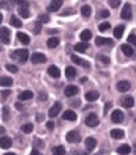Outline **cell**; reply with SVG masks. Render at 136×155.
Wrapping results in <instances>:
<instances>
[{
	"instance_id": "cell-12",
	"label": "cell",
	"mask_w": 136,
	"mask_h": 155,
	"mask_svg": "<svg viewBox=\"0 0 136 155\" xmlns=\"http://www.w3.org/2000/svg\"><path fill=\"white\" fill-rule=\"evenodd\" d=\"M78 91H79V88L76 87V86H67L65 87V90H64V94L67 97H74V95H76L78 94Z\"/></svg>"
},
{
	"instance_id": "cell-43",
	"label": "cell",
	"mask_w": 136,
	"mask_h": 155,
	"mask_svg": "<svg viewBox=\"0 0 136 155\" xmlns=\"http://www.w3.org/2000/svg\"><path fill=\"white\" fill-rule=\"evenodd\" d=\"M10 94H11L10 90H3L2 91V101H5V99H7V97H10Z\"/></svg>"
},
{
	"instance_id": "cell-5",
	"label": "cell",
	"mask_w": 136,
	"mask_h": 155,
	"mask_svg": "<svg viewBox=\"0 0 136 155\" xmlns=\"http://www.w3.org/2000/svg\"><path fill=\"white\" fill-rule=\"evenodd\" d=\"M121 18L125 19V21H129V19L132 18V5L131 4L127 3V4L124 5L123 11H121Z\"/></svg>"
},
{
	"instance_id": "cell-34",
	"label": "cell",
	"mask_w": 136,
	"mask_h": 155,
	"mask_svg": "<svg viewBox=\"0 0 136 155\" xmlns=\"http://www.w3.org/2000/svg\"><path fill=\"white\" fill-rule=\"evenodd\" d=\"M52 151H53V155H65V148L63 146H56Z\"/></svg>"
},
{
	"instance_id": "cell-47",
	"label": "cell",
	"mask_w": 136,
	"mask_h": 155,
	"mask_svg": "<svg viewBox=\"0 0 136 155\" xmlns=\"http://www.w3.org/2000/svg\"><path fill=\"white\" fill-rule=\"evenodd\" d=\"M109 15H110V14H109V11H108V10H102L101 11V16H102V18H108Z\"/></svg>"
},
{
	"instance_id": "cell-4",
	"label": "cell",
	"mask_w": 136,
	"mask_h": 155,
	"mask_svg": "<svg viewBox=\"0 0 136 155\" xmlns=\"http://www.w3.org/2000/svg\"><path fill=\"white\" fill-rule=\"evenodd\" d=\"M61 112V102H55V105L51 107V109H49V117L51 118H53V117H56V116H59V113Z\"/></svg>"
},
{
	"instance_id": "cell-56",
	"label": "cell",
	"mask_w": 136,
	"mask_h": 155,
	"mask_svg": "<svg viewBox=\"0 0 136 155\" xmlns=\"http://www.w3.org/2000/svg\"><path fill=\"white\" fill-rule=\"evenodd\" d=\"M135 121H136V118H135Z\"/></svg>"
},
{
	"instance_id": "cell-1",
	"label": "cell",
	"mask_w": 136,
	"mask_h": 155,
	"mask_svg": "<svg viewBox=\"0 0 136 155\" xmlns=\"http://www.w3.org/2000/svg\"><path fill=\"white\" fill-rule=\"evenodd\" d=\"M12 59L19 60L21 63H26L27 59H29V51L27 49H19V51H15L12 54Z\"/></svg>"
},
{
	"instance_id": "cell-30",
	"label": "cell",
	"mask_w": 136,
	"mask_h": 155,
	"mask_svg": "<svg viewBox=\"0 0 136 155\" xmlns=\"http://www.w3.org/2000/svg\"><path fill=\"white\" fill-rule=\"evenodd\" d=\"M65 76H67L68 79H74V78L76 76V70H75L74 67H67L65 68Z\"/></svg>"
},
{
	"instance_id": "cell-11",
	"label": "cell",
	"mask_w": 136,
	"mask_h": 155,
	"mask_svg": "<svg viewBox=\"0 0 136 155\" xmlns=\"http://www.w3.org/2000/svg\"><path fill=\"white\" fill-rule=\"evenodd\" d=\"M71 60L75 63V64H78V65H82V67L90 68V63L86 61V60H83V59H80V57H78V56H74V54H72V56H71Z\"/></svg>"
},
{
	"instance_id": "cell-39",
	"label": "cell",
	"mask_w": 136,
	"mask_h": 155,
	"mask_svg": "<svg viewBox=\"0 0 136 155\" xmlns=\"http://www.w3.org/2000/svg\"><path fill=\"white\" fill-rule=\"evenodd\" d=\"M98 60H101L104 64H109L110 63V59L108 56H104V54H98Z\"/></svg>"
},
{
	"instance_id": "cell-36",
	"label": "cell",
	"mask_w": 136,
	"mask_h": 155,
	"mask_svg": "<svg viewBox=\"0 0 136 155\" xmlns=\"http://www.w3.org/2000/svg\"><path fill=\"white\" fill-rule=\"evenodd\" d=\"M38 21H40L41 23H48V22L51 21V18H49L48 14H41V15L38 16Z\"/></svg>"
},
{
	"instance_id": "cell-41",
	"label": "cell",
	"mask_w": 136,
	"mask_h": 155,
	"mask_svg": "<svg viewBox=\"0 0 136 155\" xmlns=\"http://www.w3.org/2000/svg\"><path fill=\"white\" fill-rule=\"evenodd\" d=\"M128 44H131V45L136 46V35H135V34L128 35Z\"/></svg>"
},
{
	"instance_id": "cell-37",
	"label": "cell",
	"mask_w": 136,
	"mask_h": 155,
	"mask_svg": "<svg viewBox=\"0 0 136 155\" xmlns=\"http://www.w3.org/2000/svg\"><path fill=\"white\" fill-rule=\"evenodd\" d=\"M98 29H99V31H102V33H104V31H108V30L110 29V23H109V22H104V23L99 25Z\"/></svg>"
},
{
	"instance_id": "cell-29",
	"label": "cell",
	"mask_w": 136,
	"mask_h": 155,
	"mask_svg": "<svg viewBox=\"0 0 136 155\" xmlns=\"http://www.w3.org/2000/svg\"><path fill=\"white\" fill-rule=\"evenodd\" d=\"M30 98H33V93L30 90H25L19 94V99L21 101H26V99H30Z\"/></svg>"
},
{
	"instance_id": "cell-55",
	"label": "cell",
	"mask_w": 136,
	"mask_h": 155,
	"mask_svg": "<svg viewBox=\"0 0 136 155\" xmlns=\"http://www.w3.org/2000/svg\"><path fill=\"white\" fill-rule=\"evenodd\" d=\"M95 155H99V154H95Z\"/></svg>"
},
{
	"instance_id": "cell-38",
	"label": "cell",
	"mask_w": 136,
	"mask_h": 155,
	"mask_svg": "<svg viewBox=\"0 0 136 155\" xmlns=\"http://www.w3.org/2000/svg\"><path fill=\"white\" fill-rule=\"evenodd\" d=\"M2 112H3V121H7L8 120V118H10V110H8V107H3V109H2Z\"/></svg>"
},
{
	"instance_id": "cell-52",
	"label": "cell",
	"mask_w": 136,
	"mask_h": 155,
	"mask_svg": "<svg viewBox=\"0 0 136 155\" xmlns=\"http://www.w3.org/2000/svg\"><path fill=\"white\" fill-rule=\"evenodd\" d=\"M15 106H16V109H22V105L21 104H16Z\"/></svg>"
},
{
	"instance_id": "cell-42",
	"label": "cell",
	"mask_w": 136,
	"mask_h": 155,
	"mask_svg": "<svg viewBox=\"0 0 136 155\" xmlns=\"http://www.w3.org/2000/svg\"><path fill=\"white\" fill-rule=\"evenodd\" d=\"M33 30H34L35 34H38V33L41 31V22H40V21L35 22V23H34V29H33Z\"/></svg>"
},
{
	"instance_id": "cell-48",
	"label": "cell",
	"mask_w": 136,
	"mask_h": 155,
	"mask_svg": "<svg viewBox=\"0 0 136 155\" xmlns=\"http://www.w3.org/2000/svg\"><path fill=\"white\" fill-rule=\"evenodd\" d=\"M110 107H112V104H110V102H109V104L105 105V113H106V110H109Z\"/></svg>"
},
{
	"instance_id": "cell-20",
	"label": "cell",
	"mask_w": 136,
	"mask_h": 155,
	"mask_svg": "<svg viewBox=\"0 0 136 155\" xmlns=\"http://www.w3.org/2000/svg\"><path fill=\"white\" fill-rule=\"evenodd\" d=\"M59 44H60L59 38H57V37H52V38H49V40H48L46 45H48V48L55 49V48H57V46H59Z\"/></svg>"
},
{
	"instance_id": "cell-40",
	"label": "cell",
	"mask_w": 136,
	"mask_h": 155,
	"mask_svg": "<svg viewBox=\"0 0 136 155\" xmlns=\"http://www.w3.org/2000/svg\"><path fill=\"white\" fill-rule=\"evenodd\" d=\"M5 68H7L10 72H12V74L18 72V67H16V65H14V64H7V67H5Z\"/></svg>"
},
{
	"instance_id": "cell-31",
	"label": "cell",
	"mask_w": 136,
	"mask_h": 155,
	"mask_svg": "<svg viewBox=\"0 0 136 155\" xmlns=\"http://www.w3.org/2000/svg\"><path fill=\"white\" fill-rule=\"evenodd\" d=\"M10 23L14 27H21V26H22V22H21V19H19L18 16H15V15H12V16H11V19H10Z\"/></svg>"
},
{
	"instance_id": "cell-3",
	"label": "cell",
	"mask_w": 136,
	"mask_h": 155,
	"mask_svg": "<svg viewBox=\"0 0 136 155\" xmlns=\"http://www.w3.org/2000/svg\"><path fill=\"white\" fill-rule=\"evenodd\" d=\"M85 123H86V125H87V127L94 128V127H97L99 124V120H98V117H97L94 113H90V114L85 118Z\"/></svg>"
},
{
	"instance_id": "cell-33",
	"label": "cell",
	"mask_w": 136,
	"mask_h": 155,
	"mask_svg": "<svg viewBox=\"0 0 136 155\" xmlns=\"http://www.w3.org/2000/svg\"><path fill=\"white\" fill-rule=\"evenodd\" d=\"M22 132H25V134H30V132H33V129H34V125L33 124H23V125L21 127Z\"/></svg>"
},
{
	"instance_id": "cell-25",
	"label": "cell",
	"mask_w": 136,
	"mask_h": 155,
	"mask_svg": "<svg viewBox=\"0 0 136 155\" xmlns=\"http://www.w3.org/2000/svg\"><path fill=\"white\" fill-rule=\"evenodd\" d=\"M74 48H75V51H76V52H79V53H83V52L87 51L88 44L87 42H79V44H76Z\"/></svg>"
},
{
	"instance_id": "cell-46",
	"label": "cell",
	"mask_w": 136,
	"mask_h": 155,
	"mask_svg": "<svg viewBox=\"0 0 136 155\" xmlns=\"http://www.w3.org/2000/svg\"><path fill=\"white\" fill-rule=\"evenodd\" d=\"M46 128H48L49 131H52V129L55 128V124H53V121H48V123H46Z\"/></svg>"
},
{
	"instance_id": "cell-24",
	"label": "cell",
	"mask_w": 136,
	"mask_h": 155,
	"mask_svg": "<svg viewBox=\"0 0 136 155\" xmlns=\"http://www.w3.org/2000/svg\"><path fill=\"white\" fill-rule=\"evenodd\" d=\"M121 104H123L124 107H132L135 105V101H134V98H132V97H124Z\"/></svg>"
},
{
	"instance_id": "cell-23",
	"label": "cell",
	"mask_w": 136,
	"mask_h": 155,
	"mask_svg": "<svg viewBox=\"0 0 136 155\" xmlns=\"http://www.w3.org/2000/svg\"><path fill=\"white\" fill-rule=\"evenodd\" d=\"M0 144H2V148H10L12 146V140L7 136H3L2 140H0Z\"/></svg>"
},
{
	"instance_id": "cell-27",
	"label": "cell",
	"mask_w": 136,
	"mask_h": 155,
	"mask_svg": "<svg viewBox=\"0 0 136 155\" xmlns=\"http://www.w3.org/2000/svg\"><path fill=\"white\" fill-rule=\"evenodd\" d=\"M80 12H82V15H83V18H90V15H91V7L90 5H87V4H85L82 8H80Z\"/></svg>"
},
{
	"instance_id": "cell-15",
	"label": "cell",
	"mask_w": 136,
	"mask_h": 155,
	"mask_svg": "<svg viewBox=\"0 0 136 155\" xmlns=\"http://www.w3.org/2000/svg\"><path fill=\"white\" fill-rule=\"evenodd\" d=\"M2 42L10 44V30L7 27H2Z\"/></svg>"
},
{
	"instance_id": "cell-14",
	"label": "cell",
	"mask_w": 136,
	"mask_h": 155,
	"mask_svg": "<svg viewBox=\"0 0 136 155\" xmlns=\"http://www.w3.org/2000/svg\"><path fill=\"white\" fill-rule=\"evenodd\" d=\"M85 144H86V148H87L88 151H93L97 146V140L94 139V137H87V139L85 140Z\"/></svg>"
},
{
	"instance_id": "cell-53",
	"label": "cell",
	"mask_w": 136,
	"mask_h": 155,
	"mask_svg": "<svg viewBox=\"0 0 136 155\" xmlns=\"http://www.w3.org/2000/svg\"><path fill=\"white\" fill-rule=\"evenodd\" d=\"M3 155H16L15 153H7V154H3Z\"/></svg>"
},
{
	"instance_id": "cell-18",
	"label": "cell",
	"mask_w": 136,
	"mask_h": 155,
	"mask_svg": "<svg viewBox=\"0 0 136 155\" xmlns=\"http://www.w3.org/2000/svg\"><path fill=\"white\" fill-rule=\"evenodd\" d=\"M110 136H112L113 139H123V137L125 136V134H124L123 129H112V131H110Z\"/></svg>"
},
{
	"instance_id": "cell-6",
	"label": "cell",
	"mask_w": 136,
	"mask_h": 155,
	"mask_svg": "<svg viewBox=\"0 0 136 155\" xmlns=\"http://www.w3.org/2000/svg\"><path fill=\"white\" fill-rule=\"evenodd\" d=\"M63 5V0H53L51 4L48 5V12H56V11L60 10V7Z\"/></svg>"
},
{
	"instance_id": "cell-8",
	"label": "cell",
	"mask_w": 136,
	"mask_h": 155,
	"mask_svg": "<svg viewBox=\"0 0 136 155\" xmlns=\"http://www.w3.org/2000/svg\"><path fill=\"white\" fill-rule=\"evenodd\" d=\"M32 61L34 63V64H40V63H45L46 61V57L44 53H33L32 54Z\"/></svg>"
},
{
	"instance_id": "cell-13",
	"label": "cell",
	"mask_w": 136,
	"mask_h": 155,
	"mask_svg": "<svg viewBox=\"0 0 136 155\" xmlns=\"http://www.w3.org/2000/svg\"><path fill=\"white\" fill-rule=\"evenodd\" d=\"M63 118L68 120V121H76L78 116H76V113L72 112V110H65V112L63 113Z\"/></svg>"
},
{
	"instance_id": "cell-16",
	"label": "cell",
	"mask_w": 136,
	"mask_h": 155,
	"mask_svg": "<svg viewBox=\"0 0 136 155\" xmlns=\"http://www.w3.org/2000/svg\"><path fill=\"white\" fill-rule=\"evenodd\" d=\"M48 74L51 75L52 78H60V75H61V72H60V70L56 67V65H51V67L48 68Z\"/></svg>"
},
{
	"instance_id": "cell-19",
	"label": "cell",
	"mask_w": 136,
	"mask_h": 155,
	"mask_svg": "<svg viewBox=\"0 0 136 155\" xmlns=\"http://www.w3.org/2000/svg\"><path fill=\"white\" fill-rule=\"evenodd\" d=\"M16 38H18V40L23 44V45H27V44L30 42V37L26 34V33H21V31H19L18 34H16Z\"/></svg>"
},
{
	"instance_id": "cell-17",
	"label": "cell",
	"mask_w": 136,
	"mask_h": 155,
	"mask_svg": "<svg viewBox=\"0 0 136 155\" xmlns=\"http://www.w3.org/2000/svg\"><path fill=\"white\" fill-rule=\"evenodd\" d=\"M95 44L98 46H101V45H113V41L110 40V38H104V37H97L95 38Z\"/></svg>"
},
{
	"instance_id": "cell-44",
	"label": "cell",
	"mask_w": 136,
	"mask_h": 155,
	"mask_svg": "<svg viewBox=\"0 0 136 155\" xmlns=\"http://www.w3.org/2000/svg\"><path fill=\"white\" fill-rule=\"evenodd\" d=\"M46 98H48V95H46V93H44V91H40V94H38V99L40 101H46Z\"/></svg>"
},
{
	"instance_id": "cell-9",
	"label": "cell",
	"mask_w": 136,
	"mask_h": 155,
	"mask_svg": "<svg viewBox=\"0 0 136 155\" xmlns=\"http://www.w3.org/2000/svg\"><path fill=\"white\" fill-rule=\"evenodd\" d=\"M129 88H131V83H129L128 80H120V82L117 83V90L120 91V93H125Z\"/></svg>"
},
{
	"instance_id": "cell-21",
	"label": "cell",
	"mask_w": 136,
	"mask_h": 155,
	"mask_svg": "<svg viewBox=\"0 0 136 155\" xmlns=\"http://www.w3.org/2000/svg\"><path fill=\"white\" fill-rule=\"evenodd\" d=\"M121 51H123V53L125 54V56H128V57L134 54V48L129 46L128 44H123V45H121Z\"/></svg>"
},
{
	"instance_id": "cell-2",
	"label": "cell",
	"mask_w": 136,
	"mask_h": 155,
	"mask_svg": "<svg viewBox=\"0 0 136 155\" xmlns=\"http://www.w3.org/2000/svg\"><path fill=\"white\" fill-rule=\"evenodd\" d=\"M29 2H19V8H18V11H19V15L22 16V18H29L30 16V12H29Z\"/></svg>"
},
{
	"instance_id": "cell-22",
	"label": "cell",
	"mask_w": 136,
	"mask_h": 155,
	"mask_svg": "<svg viewBox=\"0 0 136 155\" xmlns=\"http://www.w3.org/2000/svg\"><path fill=\"white\" fill-rule=\"evenodd\" d=\"M86 99H87V101H90V102H93V101H97V99H98V97H99V94L97 93L95 90L94 91H87V93H86Z\"/></svg>"
},
{
	"instance_id": "cell-7",
	"label": "cell",
	"mask_w": 136,
	"mask_h": 155,
	"mask_svg": "<svg viewBox=\"0 0 136 155\" xmlns=\"http://www.w3.org/2000/svg\"><path fill=\"white\" fill-rule=\"evenodd\" d=\"M65 139H67V142H69V143H79L80 142L79 134L75 131H69L67 134V136H65Z\"/></svg>"
},
{
	"instance_id": "cell-10",
	"label": "cell",
	"mask_w": 136,
	"mask_h": 155,
	"mask_svg": "<svg viewBox=\"0 0 136 155\" xmlns=\"http://www.w3.org/2000/svg\"><path fill=\"white\" fill-rule=\"evenodd\" d=\"M124 120V114L121 110H114L112 112V121L113 123H123Z\"/></svg>"
},
{
	"instance_id": "cell-45",
	"label": "cell",
	"mask_w": 136,
	"mask_h": 155,
	"mask_svg": "<svg viewBox=\"0 0 136 155\" xmlns=\"http://www.w3.org/2000/svg\"><path fill=\"white\" fill-rule=\"evenodd\" d=\"M109 5H110L112 8H117L118 5H120V2H118V0H117V2H116V0H110V2H109Z\"/></svg>"
},
{
	"instance_id": "cell-35",
	"label": "cell",
	"mask_w": 136,
	"mask_h": 155,
	"mask_svg": "<svg viewBox=\"0 0 136 155\" xmlns=\"http://www.w3.org/2000/svg\"><path fill=\"white\" fill-rule=\"evenodd\" d=\"M80 38H82L83 42H85V41H88L91 38V31L90 30H83V31L80 33Z\"/></svg>"
},
{
	"instance_id": "cell-50",
	"label": "cell",
	"mask_w": 136,
	"mask_h": 155,
	"mask_svg": "<svg viewBox=\"0 0 136 155\" xmlns=\"http://www.w3.org/2000/svg\"><path fill=\"white\" fill-rule=\"evenodd\" d=\"M86 82H87V76L80 78V83H86Z\"/></svg>"
},
{
	"instance_id": "cell-28",
	"label": "cell",
	"mask_w": 136,
	"mask_h": 155,
	"mask_svg": "<svg viewBox=\"0 0 136 155\" xmlns=\"http://www.w3.org/2000/svg\"><path fill=\"white\" fill-rule=\"evenodd\" d=\"M124 30H125V26H124V25H118V26L114 29V37L117 38V40H120V38L123 37Z\"/></svg>"
},
{
	"instance_id": "cell-49",
	"label": "cell",
	"mask_w": 136,
	"mask_h": 155,
	"mask_svg": "<svg viewBox=\"0 0 136 155\" xmlns=\"http://www.w3.org/2000/svg\"><path fill=\"white\" fill-rule=\"evenodd\" d=\"M32 155H42V154H41L40 151H37V150H33L32 151Z\"/></svg>"
},
{
	"instance_id": "cell-54",
	"label": "cell",
	"mask_w": 136,
	"mask_h": 155,
	"mask_svg": "<svg viewBox=\"0 0 136 155\" xmlns=\"http://www.w3.org/2000/svg\"><path fill=\"white\" fill-rule=\"evenodd\" d=\"M82 155H88V154H86V153H85V154H82Z\"/></svg>"
},
{
	"instance_id": "cell-26",
	"label": "cell",
	"mask_w": 136,
	"mask_h": 155,
	"mask_svg": "<svg viewBox=\"0 0 136 155\" xmlns=\"http://www.w3.org/2000/svg\"><path fill=\"white\" fill-rule=\"evenodd\" d=\"M129 153H131V147L128 144H123L117 148V154H120V155H128Z\"/></svg>"
},
{
	"instance_id": "cell-51",
	"label": "cell",
	"mask_w": 136,
	"mask_h": 155,
	"mask_svg": "<svg viewBox=\"0 0 136 155\" xmlns=\"http://www.w3.org/2000/svg\"><path fill=\"white\" fill-rule=\"evenodd\" d=\"M42 118H44V116H42V114H38V116H37V120H38V121L42 120Z\"/></svg>"
},
{
	"instance_id": "cell-32",
	"label": "cell",
	"mask_w": 136,
	"mask_h": 155,
	"mask_svg": "<svg viewBox=\"0 0 136 155\" xmlns=\"http://www.w3.org/2000/svg\"><path fill=\"white\" fill-rule=\"evenodd\" d=\"M0 83H2L3 87H10V86L12 84V79L8 78V76H3L2 80H0Z\"/></svg>"
}]
</instances>
